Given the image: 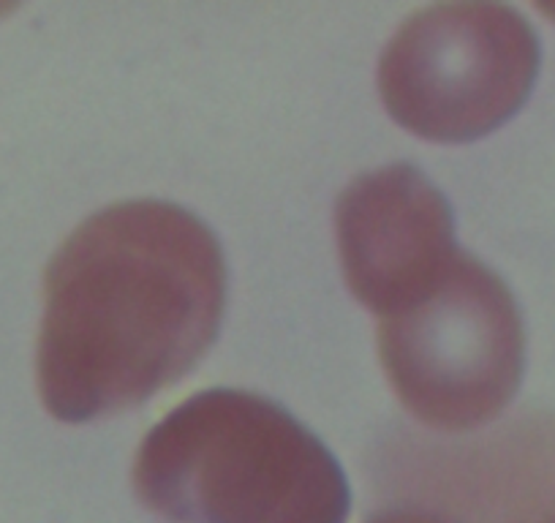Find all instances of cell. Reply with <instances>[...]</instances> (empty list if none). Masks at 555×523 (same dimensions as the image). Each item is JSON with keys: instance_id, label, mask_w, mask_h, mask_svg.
Listing matches in <instances>:
<instances>
[{"instance_id": "6da1fadb", "label": "cell", "mask_w": 555, "mask_h": 523, "mask_svg": "<svg viewBox=\"0 0 555 523\" xmlns=\"http://www.w3.org/2000/svg\"><path fill=\"white\" fill-rule=\"evenodd\" d=\"M223 303L221 245L199 218L153 200L95 213L44 273L41 401L63 423L147 401L205 357Z\"/></svg>"}, {"instance_id": "7a4b0ae2", "label": "cell", "mask_w": 555, "mask_h": 523, "mask_svg": "<svg viewBox=\"0 0 555 523\" xmlns=\"http://www.w3.org/2000/svg\"><path fill=\"white\" fill-rule=\"evenodd\" d=\"M137 483L218 523H333L346 505L327 447L245 390H207L172 409L139 445Z\"/></svg>"}, {"instance_id": "3957f363", "label": "cell", "mask_w": 555, "mask_h": 523, "mask_svg": "<svg viewBox=\"0 0 555 523\" xmlns=\"http://www.w3.org/2000/svg\"><path fill=\"white\" fill-rule=\"evenodd\" d=\"M378 357L420 423L477 429L504 412L520 384V311L493 270L457 251L428 290L378 319Z\"/></svg>"}, {"instance_id": "277c9868", "label": "cell", "mask_w": 555, "mask_h": 523, "mask_svg": "<svg viewBox=\"0 0 555 523\" xmlns=\"http://www.w3.org/2000/svg\"><path fill=\"white\" fill-rule=\"evenodd\" d=\"M537 72V34L515 9L444 3L411 14L389 39L378 90L411 135L468 142L520 110Z\"/></svg>"}, {"instance_id": "5b68a950", "label": "cell", "mask_w": 555, "mask_h": 523, "mask_svg": "<svg viewBox=\"0 0 555 523\" xmlns=\"http://www.w3.org/2000/svg\"><path fill=\"white\" fill-rule=\"evenodd\" d=\"M335 234L346 284L378 319L428 290L457 256L447 200L409 164L349 183L335 207Z\"/></svg>"}]
</instances>
